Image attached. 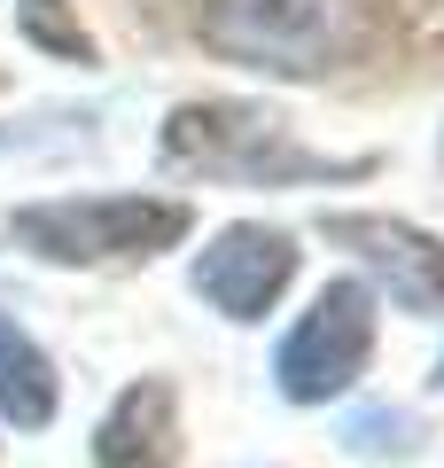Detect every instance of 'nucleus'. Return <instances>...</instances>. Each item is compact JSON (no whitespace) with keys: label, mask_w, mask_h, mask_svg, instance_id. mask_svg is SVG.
<instances>
[{"label":"nucleus","mask_w":444,"mask_h":468,"mask_svg":"<svg viewBox=\"0 0 444 468\" xmlns=\"http://www.w3.org/2000/svg\"><path fill=\"white\" fill-rule=\"evenodd\" d=\"M164 156L180 172L211 180H249V187H296V180H359L366 156H320L289 141L273 110L258 101H180L164 125Z\"/></svg>","instance_id":"1"},{"label":"nucleus","mask_w":444,"mask_h":468,"mask_svg":"<svg viewBox=\"0 0 444 468\" xmlns=\"http://www.w3.org/2000/svg\"><path fill=\"white\" fill-rule=\"evenodd\" d=\"M94 468H180V430H172V390L132 383L94 430Z\"/></svg>","instance_id":"7"},{"label":"nucleus","mask_w":444,"mask_h":468,"mask_svg":"<svg viewBox=\"0 0 444 468\" xmlns=\"http://www.w3.org/2000/svg\"><path fill=\"white\" fill-rule=\"evenodd\" d=\"M366 351H375V289L366 282H328L312 297V313L289 328L280 359H273L280 399H296V406L344 399V390L366 375Z\"/></svg>","instance_id":"4"},{"label":"nucleus","mask_w":444,"mask_h":468,"mask_svg":"<svg viewBox=\"0 0 444 468\" xmlns=\"http://www.w3.org/2000/svg\"><path fill=\"white\" fill-rule=\"evenodd\" d=\"M196 32L211 55L273 79H328L359 55V0H203Z\"/></svg>","instance_id":"2"},{"label":"nucleus","mask_w":444,"mask_h":468,"mask_svg":"<svg viewBox=\"0 0 444 468\" xmlns=\"http://www.w3.org/2000/svg\"><path fill=\"white\" fill-rule=\"evenodd\" d=\"M0 414L16 421V430L55 421V367L39 359V344L8 313H0Z\"/></svg>","instance_id":"8"},{"label":"nucleus","mask_w":444,"mask_h":468,"mask_svg":"<svg viewBox=\"0 0 444 468\" xmlns=\"http://www.w3.org/2000/svg\"><path fill=\"white\" fill-rule=\"evenodd\" d=\"M187 203L172 196H63V203H24L16 242L55 266H110V258H156L187 242Z\"/></svg>","instance_id":"3"},{"label":"nucleus","mask_w":444,"mask_h":468,"mask_svg":"<svg viewBox=\"0 0 444 468\" xmlns=\"http://www.w3.org/2000/svg\"><path fill=\"white\" fill-rule=\"evenodd\" d=\"M24 32H32L39 48L70 55V63H86V55H94V39L79 32V16H63V0H24Z\"/></svg>","instance_id":"9"},{"label":"nucleus","mask_w":444,"mask_h":468,"mask_svg":"<svg viewBox=\"0 0 444 468\" xmlns=\"http://www.w3.org/2000/svg\"><path fill=\"white\" fill-rule=\"evenodd\" d=\"M289 282H296V242L280 227H249V218L211 234V250L196 258V297L218 304L227 320H265Z\"/></svg>","instance_id":"5"},{"label":"nucleus","mask_w":444,"mask_h":468,"mask_svg":"<svg viewBox=\"0 0 444 468\" xmlns=\"http://www.w3.org/2000/svg\"><path fill=\"white\" fill-rule=\"evenodd\" d=\"M328 242L359 250L366 266L390 282V297L406 313H444V242H428L421 227H397V218H366V211H335Z\"/></svg>","instance_id":"6"}]
</instances>
